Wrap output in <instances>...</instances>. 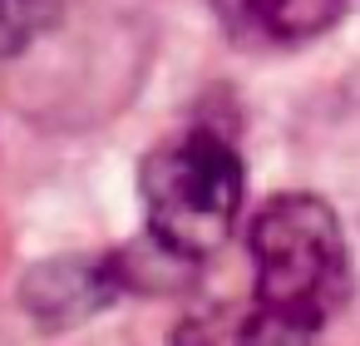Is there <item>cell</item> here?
Instances as JSON below:
<instances>
[{"label":"cell","instance_id":"cell-4","mask_svg":"<svg viewBox=\"0 0 360 346\" xmlns=\"http://www.w3.org/2000/svg\"><path fill=\"white\" fill-rule=\"evenodd\" d=\"M40 16H45V0H0V60L20 55L35 40Z\"/></svg>","mask_w":360,"mask_h":346},{"label":"cell","instance_id":"cell-3","mask_svg":"<svg viewBox=\"0 0 360 346\" xmlns=\"http://www.w3.org/2000/svg\"><path fill=\"white\" fill-rule=\"evenodd\" d=\"M340 0H232V16H242L266 40H306L335 20Z\"/></svg>","mask_w":360,"mask_h":346},{"label":"cell","instance_id":"cell-2","mask_svg":"<svg viewBox=\"0 0 360 346\" xmlns=\"http://www.w3.org/2000/svg\"><path fill=\"white\" fill-rule=\"evenodd\" d=\"M242 159L227 139L188 129L158 144L143 163V208L148 237L178 262L217 252L242 213Z\"/></svg>","mask_w":360,"mask_h":346},{"label":"cell","instance_id":"cell-1","mask_svg":"<svg viewBox=\"0 0 360 346\" xmlns=\"http://www.w3.org/2000/svg\"><path fill=\"white\" fill-rule=\"evenodd\" d=\"M257 311L321 331L350 297V252L330 203L281 193L252 218Z\"/></svg>","mask_w":360,"mask_h":346},{"label":"cell","instance_id":"cell-6","mask_svg":"<svg viewBox=\"0 0 360 346\" xmlns=\"http://www.w3.org/2000/svg\"><path fill=\"white\" fill-rule=\"evenodd\" d=\"M222 6H232V0H222Z\"/></svg>","mask_w":360,"mask_h":346},{"label":"cell","instance_id":"cell-5","mask_svg":"<svg viewBox=\"0 0 360 346\" xmlns=\"http://www.w3.org/2000/svg\"><path fill=\"white\" fill-rule=\"evenodd\" d=\"M173 346H237V321L227 326L222 316H188L178 326Z\"/></svg>","mask_w":360,"mask_h":346}]
</instances>
